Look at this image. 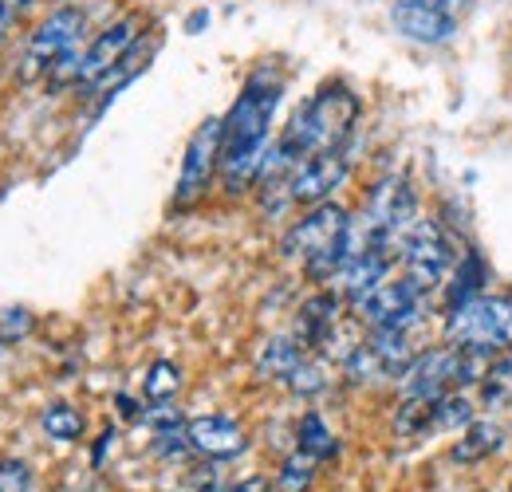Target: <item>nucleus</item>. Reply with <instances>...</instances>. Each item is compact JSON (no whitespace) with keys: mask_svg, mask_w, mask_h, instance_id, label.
Returning a JSON list of instances; mask_svg holds the SVG:
<instances>
[{"mask_svg":"<svg viewBox=\"0 0 512 492\" xmlns=\"http://www.w3.org/2000/svg\"><path fill=\"white\" fill-rule=\"evenodd\" d=\"M359 115H363V103H359V95L347 83H323L320 91L292 115V123L284 126V134L268 146V154L260 162V174H256V185L284 189L288 174L308 154L347 146L351 134H355Z\"/></svg>","mask_w":512,"mask_h":492,"instance_id":"f257e3e1","label":"nucleus"},{"mask_svg":"<svg viewBox=\"0 0 512 492\" xmlns=\"http://www.w3.org/2000/svg\"><path fill=\"white\" fill-rule=\"evenodd\" d=\"M280 95H284V79L272 63H264L245 79L237 103L221 119V170L217 174L229 193H241L256 182L260 162L268 154V130L280 107Z\"/></svg>","mask_w":512,"mask_h":492,"instance_id":"f03ea898","label":"nucleus"},{"mask_svg":"<svg viewBox=\"0 0 512 492\" xmlns=\"http://www.w3.org/2000/svg\"><path fill=\"white\" fill-rule=\"evenodd\" d=\"M347 229H351V213L335 201L312 205L280 241V252L288 260H304V272L312 280H335L347 264Z\"/></svg>","mask_w":512,"mask_h":492,"instance_id":"7ed1b4c3","label":"nucleus"},{"mask_svg":"<svg viewBox=\"0 0 512 492\" xmlns=\"http://www.w3.org/2000/svg\"><path fill=\"white\" fill-rule=\"evenodd\" d=\"M142 28H146V20L138 16V12H127V16H119V20H111L83 52H75V56H67L48 79L56 83V87H64V83H79V87H95L103 75H111L119 63L127 60L130 52L138 48V40H142Z\"/></svg>","mask_w":512,"mask_h":492,"instance_id":"20e7f679","label":"nucleus"},{"mask_svg":"<svg viewBox=\"0 0 512 492\" xmlns=\"http://www.w3.org/2000/svg\"><path fill=\"white\" fill-rule=\"evenodd\" d=\"M481 359L485 355H473L457 343L446 347H430V351H418V359L406 367V374L398 378V390L402 398H426V402H438L453 390L469 386V382H481Z\"/></svg>","mask_w":512,"mask_h":492,"instance_id":"39448f33","label":"nucleus"},{"mask_svg":"<svg viewBox=\"0 0 512 492\" xmlns=\"http://www.w3.org/2000/svg\"><path fill=\"white\" fill-rule=\"evenodd\" d=\"M446 343L473 355H493L512 347V296L481 292L477 300L446 311Z\"/></svg>","mask_w":512,"mask_h":492,"instance_id":"423d86ee","label":"nucleus"},{"mask_svg":"<svg viewBox=\"0 0 512 492\" xmlns=\"http://www.w3.org/2000/svg\"><path fill=\"white\" fill-rule=\"evenodd\" d=\"M83 32H87V12H83V8L64 4V8L48 12V16L28 32V44H24L16 79H20V83L48 79L67 56H75V44L83 40Z\"/></svg>","mask_w":512,"mask_h":492,"instance_id":"0eeeda50","label":"nucleus"},{"mask_svg":"<svg viewBox=\"0 0 512 492\" xmlns=\"http://www.w3.org/2000/svg\"><path fill=\"white\" fill-rule=\"evenodd\" d=\"M453 264H457V248H453V237L442 229V221L418 217L402 241V272L430 296L434 288L446 284Z\"/></svg>","mask_w":512,"mask_h":492,"instance_id":"6e6552de","label":"nucleus"},{"mask_svg":"<svg viewBox=\"0 0 512 492\" xmlns=\"http://www.w3.org/2000/svg\"><path fill=\"white\" fill-rule=\"evenodd\" d=\"M426 292L402 272V276H386L383 284H375L359 304H351L359 323H367L371 331L375 327H406L414 331V323L422 319V308H426Z\"/></svg>","mask_w":512,"mask_h":492,"instance_id":"1a4fd4ad","label":"nucleus"},{"mask_svg":"<svg viewBox=\"0 0 512 492\" xmlns=\"http://www.w3.org/2000/svg\"><path fill=\"white\" fill-rule=\"evenodd\" d=\"M347 174H351V154H347V146H339V150H320V154H308L292 174H288V182H284V193H288V201L292 205H323L339 185L347 182Z\"/></svg>","mask_w":512,"mask_h":492,"instance_id":"9d476101","label":"nucleus"},{"mask_svg":"<svg viewBox=\"0 0 512 492\" xmlns=\"http://www.w3.org/2000/svg\"><path fill=\"white\" fill-rule=\"evenodd\" d=\"M217 170H221V119H205V123L193 130L190 146H186L178 189H174V205L178 209L193 205L209 189Z\"/></svg>","mask_w":512,"mask_h":492,"instance_id":"9b49d317","label":"nucleus"},{"mask_svg":"<svg viewBox=\"0 0 512 492\" xmlns=\"http://www.w3.org/2000/svg\"><path fill=\"white\" fill-rule=\"evenodd\" d=\"M186 437H190L193 453H201L209 461H229V457L245 453V445H249L245 430L225 414H205V418L186 422Z\"/></svg>","mask_w":512,"mask_h":492,"instance_id":"f8f14e48","label":"nucleus"},{"mask_svg":"<svg viewBox=\"0 0 512 492\" xmlns=\"http://www.w3.org/2000/svg\"><path fill=\"white\" fill-rule=\"evenodd\" d=\"M335 327H339V296H335V292H316V296L304 300L292 335H296L304 347H323Z\"/></svg>","mask_w":512,"mask_h":492,"instance_id":"ddd939ff","label":"nucleus"},{"mask_svg":"<svg viewBox=\"0 0 512 492\" xmlns=\"http://www.w3.org/2000/svg\"><path fill=\"white\" fill-rule=\"evenodd\" d=\"M308 359V347L296 335H272L264 339V347L256 351V374L260 378H284Z\"/></svg>","mask_w":512,"mask_h":492,"instance_id":"4468645a","label":"nucleus"},{"mask_svg":"<svg viewBox=\"0 0 512 492\" xmlns=\"http://www.w3.org/2000/svg\"><path fill=\"white\" fill-rule=\"evenodd\" d=\"M501 449H505V426L477 418V422H469L461 430V441L453 445V457L465 461V465H473V461H485V457H493Z\"/></svg>","mask_w":512,"mask_h":492,"instance_id":"2eb2a0df","label":"nucleus"},{"mask_svg":"<svg viewBox=\"0 0 512 492\" xmlns=\"http://www.w3.org/2000/svg\"><path fill=\"white\" fill-rule=\"evenodd\" d=\"M481 292H485V264H481L477 252H465V256L453 264V280H449V288H446V311L477 300Z\"/></svg>","mask_w":512,"mask_h":492,"instance_id":"dca6fc26","label":"nucleus"},{"mask_svg":"<svg viewBox=\"0 0 512 492\" xmlns=\"http://www.w3.org/2000/svg\"><path fill=\"white\" fill-rule=\"evenodd\" d=\"M481 398H485V406L489 410H501V406H512V347L509 351H501L485 374H481Z\"/></svg>","mask_w":512,"mask_h":492,"instance_id":"f3484780","label":"nucleus"},{"mask_svg":"<svg viewBox=\"0 0 512 492\" xmlns=\"http://www.w3.org/2000/svg\"><path fill=\"white\" fill-rule=\"evenodd\" d=\"M296 441H300V449H304L308 457H316V461L331 457V453L339 449V445H335V433L327 430V422H323L320 414H304V418H300Z\"/></svg>","mask_w":512,"mask_h":492,"instance_id":"a211bd4d","label":"nucleus"},{"mask_svg":"<svg viewBox=\"0 0 512 492\" xmlns=\"http://www.w3.org/2000/svg\"><path fill=\"white\" fill-rule=\"evenodd\" d=\"M469 422H477V410L461 390L434 402V430H465Z\"/></svg>","mask_w":512,"mask_h":492,"instance_id":"6ab92c4d","label":"nucleus"},{"mask_svg":"<svg viewBox=\"0 0 512 492\" xmlns=\"http://www.w3.org/2000/svg\"><path fill=\"white\" fill-rule=\"evenodd\" d=\"M142 390H146V398H150V402H170V398L182 390V370H178V363L158 359L154 367L146 370Z\"/></svg>","mask_w":512,"mask_h":492,"instance_id":"aec40b11","label":"nucleus"},{"mask_svg":"<svg viewBox=\"0 0 512 492\" xmlns=\"http://www.w3.org/2000/svg\"><path fill=\"white\" fill-rule=\"evenodd\" d=\"M327 363L323 359H304L300 367L288 374V390L292 394H300V398H316V394H323L327 390Z\"/></svg>","mask_w":512,"mask_h":492,"instance_id":"412c9836","label":"nucleus"},{"mask_svg":"<svg viewBox=\"0 0 512 492\" xmlns=\"http://www.w3.org/2000/svg\"><path fill=\"white\" fill-rule=\"evenodd\" d=\"M40 426H44V433L52 441H75L83 433V414L75 406H48L44 418H40Z\"/></svg>","mask_w":512,"mask_h":492,"instance_id":"4be33fe9","label":"nucleus"},{"mask_svg":"<svg viewBox=\"0 0 512 492\" xmlns=\"http://www.w3.org/2000/svg\"><path fill=\"white\" fill-rule=\"evenodd\" d=\"M312 469H316V457H308L304 449H296V453L280 465V489L304 492L308 485H312Z\"/></svg>","mask_w":512,"mask_h":492,"instance_id":"5701e85b","label":"nucleus"},{"mask_svg":"<svg viewBox=\"0 0 512 492\" xmlns=\"http://www.w3.org/2000/svg\"><path fill=\"white\" fill-rule=\"evenodd\" d=\"M28 489H32V473H28V465L4 457V461H0V492H28Z\"/></svg>","mask_w":512,"mask_h":492,"instance_id":"b1692460","label":"nucleus"},{"mask_svg":"<svg viewBox=\"0 0 512 492\" xmlns=\"http://www.w3.org/2000/svg\"><path fill=\"white\" fill-rule=\"evenodd\" d=\"M28 327H32V319H28V311H24V308H16V311H8V315H4V327H0V331H4V335H12V339H20V335H24Z\"/></svg>","mask_w":512,"mask_h":492,"instance_id":"393cba45","label":"nucleus"},{"mask_svg":"<svg viewBox=\"0 0 512 492\" xmlns=\"http://www.w3.org/2000/svg\"><path fill=\"white\" fill-rule=\"evenodd\" d=\"M16 16H20V0H0V44H4V36L12 32Z\"/></svg>","mask_w":512,"mask_h":492,"instance_id":"a878e982","label":"nucleus"},{"mask_svg":"<svg viewBox=\"0 0 512 492\" xmlns=\"http://www.w3.org/2000/svg\"><path fill=\"white\" fill-rule=\"evenodd\" d=\"M217 492H268L264 481H249V485H237V489H217Z\"/></svg>","mask_w":512,"mask_h":492,"instance_id":"bb28decb","label":"nucleus"}]
</instances>
